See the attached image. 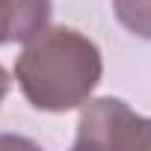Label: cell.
<instances>
[{
    "label": "cell",
    "mask_w": 151,
    "mask_h": 151,
    "mask_svg": "<svg viewBox=\"0 0 151 151\" xmlns=\"http://www.w3.org/2000/svg\"><path fill=\"white\" fill-rule=\"evenodd\" d=\"M113 12L127 33L151 42V0H113Z\"/></svg>",
    "instance_id": "cell-4"
},
{
    "label": "cell",
    "mask_w": 151,
    "mask_h": 151,
    "mask_svg": "<svg viewBox=\"0 0 151 151\" xmlns=\"http://www.w3.org/2000/svg\"><path fill=\"white\" fill-rule=\"evenodd\" d=\"M9 15H12L9 0H0V45H9Z\"/></svg>",
    "instance_id": "cell-5"
},
{
    "label": "cell",
    "mask_w": 151,
    "mask_h": 151,
    "mask_svg": "<svg viewBox=\"0 0 151 151\" xmlns=\"http://www.w3.org/2000/svg\"><path fill=\"white\" fill-rule=\"evenodd\" d=\"M104 59L98 45L74 27H45L24 42L15 77L24 98L42 113L83 107L101 83Z\"/></svg>",
    "instance_id": "cell-1"
},
{
    "label": "cell",
    "mask_w": 151,
    "mask_h": 151,
    "mask_svg": "<svg viewBox=\"0 0 151 151\" xmlns=\"http://www.w3.org/2000/svg\"><path fill=\"white\" fill-rule=\"evenodd\" d=\"M74 148L83 151H151V119L136 116L122 98L86 101Z\"/></svg>",
    "instance_id": "cell-2"
},
{
    "label": "cell",
    "mask_w": 151,
    "mask_h": 151,
    "mask_svg": "<svg viewBox=\"0 0 151 151\" xmlns=\"http://www.w3.org/2000/svg\"><path fill=\"white\" fill-rule=\"evenodd\" d=\"M9 42H27L50 21V0H9Z\"/></svg>",
    "instance_id": "cell-3"
},
{
    "label": "cell",
    "mask_w": 151,
    "mask_h": 151,
    "mask_svg": "<svg viewBox=\"0 0 151 151\" xmlns=\"http://www.w3.org/2000/svg\"><path fill=\"white\" fill-rule=\"evenodd\" d=\"M6 92H9V74H6V68H3V65H0V104H3Z\"/></svg>",
    "instance_id": "cell-6"
}]
</instances>
